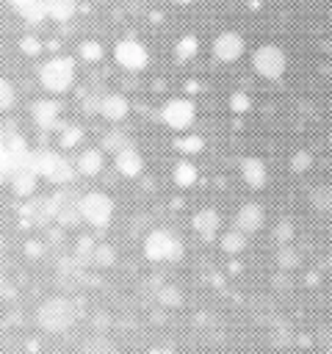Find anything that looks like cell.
Returning a JSON list of instances; mask_svg holds the SVG:
<instances>
[{"instance_id": "obj_1", "label": "cell", "mask_w": 332, "mask_h": 354, "mask_svg": "<svg viewBox=\"0 0 332 354\" xmlns=\"http://www.w3.org/2000/svg\"><path fill=\"white\" fill-rule=\"evenodd\" d=\"M83 315V301L75 299V296H50L39 304L36 310V324L44 329V332H66L72 329Z\"/></svg>"}, {"instance_id": "obj_2", "label": "cell", "mask_w": 332, "mask_h": 354, "mask_svg": "<svg viewBox=\"0 0 332 354\" xmlns=\"http://www.w3.org/2000/svg\"><path fill=\"white\" fill-rule=\"evenodd\" d=\"M33 169L39 177H44L47 183H55V185H69L75 180V166L55 149H36Z\"/></svg>"}, {"instance_id": "obj_3", "label": "cell", "mask_w": 332, "mask_h": 354, "mask_svg": "<svg viewBox=\"0 0 332 354\" xmlns=\"http://www.w3.org/2000/svg\"><path fill=\"white\" fill-rule=\"evenodd\" d=\"M39 80L53 94L66 91L72 86V80H75V61L69 55H53V58H47L42 64V69H39Z\"/></svg>"}, {"instance_id": "obj_4", "label": "cell", "mask_w": 332, "mask_h": 354, "mask_svg": "<svg viewBox=\"0 0 332 354\" xmlns=\"http://www.w3.org/2000/svg\"><path fill=\"white\" fill-rule=\"evenodd\" d=\"M80 191L75 188H61L50 196V205H53V221H58L61 227H77L83 218H80Z\"/></svg>"}, {"instance_id": "obj_5", "label": "cell", "mask_w": 332, "mask_h": 354, "mask_svg": "<svg viewBox=\"0 0 332 354\" xmlns=\"http://www.w3.org/2000/svg\"><path fill=\"white\" fill-rule=\"evenodd\" d=\"M144 254L152 260V263H160V260H180L183 257V241L174 238L169 230H152L144 241Z\"/></svg>"}, {"instance_id": "obj_6", "label": "cell", "mask_w": 332, "mask_h": 354, "mask_svg": "<svg viewBox=\"0 0 332 354\" xmlns=\"http://www.w3.org/2000/svg\"><path fill=\"white\" fill-rule=\"evenodd\" d=\"M113 216V202L102 194V191H89L80 196V218L89 221L91 227H108Z\"/></svg>"}, {"instance_id": "obj_7", "label": "cell", "mask_w": 332, "mask_h": 354, "mask_svg": "<svg viewBox=\"0 0 332 354\" xmlns=\"http://www.w3.org/2000/svg\"><path fill=\"white\" fill-rule=\"evenodd\" d=\"M50 221H53L50 196L25 199V205L19 207V224H22V227H47Z\"/></svg>"}, {"instance_id": "obj_8", "label": "cell", "mask_w": 332, "mask_h": 354, "mask_svg": "<svg viewBox=\"0 0 332 354\" xmlns=\"http://www.w3.org/2000/svg\"><path fill=\"white\" fill-rule=\"evenodd\" d=\"M255 69L266 77H279L285 72V53L277 44H263L255 53Z\"/></svg>"}, {"instance_id": "obj_9", "label": "cell", "mask_w": 332, "mask_h": 354, "mask_svg": "<svg viewBox=\"0 0 332 354\" xmlns=\"http://www.w3.org/2000/svg\"><path fill=\"white\" fill-rule=\"evenodd\" d=\"M36 180H39V174H36V169H33V152H30V158L22 160V163L8 174L6 183L11 185V191H14L17 196H30L33 188H36Z\"/></svg>"}, {"instance_id": "obj_10", "label": "cell", "mask_w": 332, "mask_h": 354, "mask_svg": "<svg viewBox=\"0 0 332 354\" xmlns=\"http://www.w3.org/2000/svg\"><path fill=\"white\" fill-rule=\"evenodd\" d=\"M55 274H58V285H61L64 290H77V288L86 282V266H80L72 254H66V257L58 260Z\"/></svg>"}, {"instance_id": "obj_11", "label": "cell", "mask_w": 332, "mask_h": 354, "mask_svg": "<svg viewBox=\"0 0 332 354\" xmlns=\"http://www.w3.org/2000/svg\"><path fill=\"white\" fill-rule=\"evenodd\" d=\"M113 55H116V61H119L124 69H144V64H147V50H144V44L136 41V39H122V41L116 44Z\"/></svg>"}, {"instance_id": "obj_12", "label": "cell", "mask_w": 332, "mask_h": 354, "mask_svg": "<svg viewBox=\"0 0 332 354\" xmlns=\"http://www.w3.org/2000/svg\"><path fill=\"white\" fill-rule=\"evenodd\" d=\"M160 116H163V122L169 124V127H174V130H183V127H188L191 122H194V105L188 102V100H169L166 105H163V111H160Z\"/></svg>"}, {"instance_id": "obj_13", "label": "cell", "mask_w": 332, "mask_h": 354, "mask_svg": "<svg viewBox=\"0 0 332 354\" xmlns=\"http://www.w3.org/2000/svg\"><path fill=\"white\" fill-rule=\"evenodd\" d=\"M213 53H216V58H221V61H235V58L243 53V39H241L238 33L227 30V33H221V36L216 39Z\"/></svg>"}, {"instance_id": "obj_14", "label": "cell", "mask_w": 332, "mask_h": 354, "mask_svg": "<svg viewBox=\"0 0 332 354\" xmlns=\"http://www.w3.org/2000/svg\"><path fill=\"white\" fill-rule=\"evenodd\" d=\"M260 224H263V207L255 205V202L243 205V207L238 210V216H235V230H238L241 235H249V232L260 230Z\"/></svg>"}, {"instance_id": "obj_15", "label": "cell", "mask_w": 332, "mask_h": 354, "mask_svg": "<svg viewBox=\"0 0 332 354\" xmlns=\"http://www.w3.org/2000/svg\"><path fill=\"white\" fill-rule=\"evenodd\" d=\"M30 113H33V122H36L42 130L58 127V102H53V100H36Z\"/></svg>"}, {"instance_id": "obj_16", "label": "cell", "mask_w": 332, "mask_h": 354, "mask_svg": "<svg viewBox=\"0 0 332 354\" xmlns=\"http://www.w3.org/2000/svg\"><path fill=\"white\" fill-rule=\"evenodd\" d=\"M194 230L205 238V241H210L216 232H219V213L213 210V207H205V210H199L196 216H194Z\"/></svg>"}, {"instance_id": "obj_17", "label": "cell", "mask_w": 332, "mask_h": 354, "mask_svg": "<svg viewBox=\"0 0 332 354\" xmlns=\"http://www.w3.org/2000/svg\"><path fill=\"white\" fill-rule=\"evenodd\" d=\"M100 169H102V152H100V149L89 147V149H83V152L77 155L75 171H80V174H86V177H94Z\"/></svg>"}, {"instance_id": "obj_18", "label": "cell", "mask_w": 332, "mask_h": 354, "mask_svg": "<svg viewBox=\"0 0 332 354\" xmlns=\"http://www.w3.org/2000/svg\"><path fill=\"white\" fill-rule=\"evenodd\" d=\"M116 169H119L122 174H127V177H136V174L144 169V160H141L138 149H136V147L122 149V152L116 155Z\"/></svg>"}, {"instance_id": "obj_19", "label": "cell", "mask_w": 332, "mask_h": 354, "mask_svg": "<svg viewBox=\"0 0 332 354\" xmlns=\"http://www.w3.org/2000/svg\"><path fill=\"white\" fill-rule=\"evenodd\" d=\"M77 354H122L119 348H116V343L111 340V337H105V335H91V337H86L83 343H80V351Z\"/></svg>"}, {"instance_id": "obj_20", "label": "cell", "mask_w": 332, "mask_h": 354, "mask_svg": "<svg viewBox=\"0 0 332 354\" xmlns=\"http://www.w3.org/2000/svg\"><path fill=\"white\" fill-rule=\"evenodd\" d=\"M127 108H130V105H127V100H124L122 94H105L102 102H100V113L108 116V119H113V122L124 119Z\"/></svg>"}, {"instance_id": "obj_21", "label": "cell", "mask_w": 332, "mask_h": 354, "mask_svg": "<svg viewBox=\"0 0 332 354\" xmlns=\"http://www.w3.org/2000/svg\"><path fill=\"white\" fill-rule=\"evenodd\" d=\"M42 6H44V14H47V17L64 22V19H69V17L75 14L77 0H42Z\"/></svg>"}, {"instance_id": "obj_22", "label": "cell", "mask_w": 332, "mask_h": 354, "mask_svg": "<svg viewBox=\"0 0 332 354\" xmlns=\"http://www.w3.org/2000/svg\"><path fill=\"white\" fill-rule=\"evenodd\" d=\"M127 147H133V144H130V138H127L124 130H111V133H105V138H102V149H108V152H113V155H119V152L127 149Z\"/></svg>"}, {"instance_id": "obj_23", "label": "cell", "mask_w": 332, "mask_h": 354, "mask_svg": "<svg viewBox=\"0 0 332 354\" xmlns=\"http://www.w3.org/2000/svg\"><path fill=\"white\" fill-rule=\"evenodd\" d=\"M243 174H246V183L255 185V188L266 183V166L257 158H246L243 160Z\"/></svg>"}, {"instance_id": "obj_24", "label": "cell", "mask_w": 332, "mask_h": 354, "mask_svg": "<svg viewBox=\"0 0 332 354\" xmlns=\"http://www.w3.org/2000/svg\"><path fill=\"white\" fill-rule=\"evenodd\" d=\"M94 238L91 235H80L77 238V243H75V252H72V257L80 263V266H91V254H94Z\"/></svg>"}, {"instance_id": "obj_25", "label": "cell", "mask_w": 332, "mask_h": 354, "mask_svg": "<svg viewBox=\"0 0 332 354\" xmlns=\"http://www.w3.org/2000/svg\"><path fill=\"white\" fill-rule=\"evenodd\" d=\"M113 260H116L113 246H108V243H97V246H94L91 266H97V268H108V266H113Z\"/></svg>"}, {"instance_id": "obj_26", "label": "cell", "mask_w": 332, "mask_h": 354, "mask_svg": "<svg viewBox=\"0 0 332 354\" xmlns=\"http://www.w3.org/2000/svg\"><path fill=\"white\" fill-rule=\"evenodd\" d=\"M310 202L318 210H332V185H315L310 191Z\"/></svg>"}, {"instance_id": "obj_27", "label": "cell", "mask_w": 332, "mask_h": 354, "mask_svg": "<svg viewBox=\"0 0 332 354\" xmlns=\"http://www.w3.org/2000/svg\"><path fill=\"white\" fill-rule=\"evenodd\" d=\"M155 299H158L163 307H180V304H183V293H180L177 288H172V285H163V288H158Z\"/></svg>"}, {"instance_id": "obj_28", "label": "cell", "mask_w": 332, "mask_h": 354, "mask_svg": "<svg viewBox=\"0 0 332 354\" xmlns=\"http://www.w3.org/2000/svg\"><path fill=\"white\" fill-rule=\"evenodd\" d=\"M194 180H196V169H194L191 163L183 160V163L174 166V183H177V185H191Z\"/></svg>"}, {"instance_id": "obj_29", "label": "cell", "mask_w": 332, "mask_h": 354, "mask_svg": "<svg viewBox=\"0 0 332 354\" xmlns=\"http://www.w3.org/2000/svg\"><path fill=\"white\" fill-rule=\"evenodd\" d=\"M221 246H224V252H241V249L246 246V235H241L238 230H232V232H224V238H221Z\"/></svg>"}, {"instance_id": "obj_30", "label": "cell", "mask_w": 332, "mask_h": 354, "mask_svg": "<svg viewBox=\"0 0 332 354\" xmlns=\"http://www.w3.org/2000/svg\"><path fill=\"white\" fill-rule=\"evenodd\" d=\"M19 14H22V19H25V22H33V25H36V22H42V19L47 17V14H44L42 0H33V3H30V6H25Z\"/></svg>"}, {"instance_id": "obj_31", "label": "cell", "mask_w": 332, "mask_h": 354, "mask_svg": "<svg viewBox=\"0 0 332 354\" xmlns=\"http://www.w3.org/2000/svg\"><path fill=\"white\" fill-rule=\"evenodd\" d=\"M80 127L77 124H61V144L64 147H75L77 141H80Z\"/></svg>"}, {"instance_id": "obj_32", "label": "cell", "mask_w": 332, "mask_h": 354, "mask_svg": "<svg viewBox=\"0 0 332 354\" xmlns=\"http://www.w3.org/2000/svg\"><path fill=\"white\" fill-rule=\"evenodd\" d=\"M11 105H14V86H11L8 80L0 77V113L8 111Z\"/></svg>"}, {"instance_id": "obj_33", "label": "cell", "mask_w": 332, "mask_h": 354, "mask_svg": "<svg viewBox=\"0 0 332 354\" xmlns=\"http://www.w3.org/2000/svg\"><path fill=\"white\" fill-rule=\"evenodd\" d=\"M80 53H83V58H86V61H100L102 47H100L97 41H83V44H80Z\"/></svg>"}, {"instance_id": "obj_34", "label": "cell", "mask_w": 332, "mask_h": 354, "mask_svg": "<svg viewBox=\"0 0 332 354\" xmlns=\"http://www.w3.org/2000/svg\"><path fill=\"white\" fill-rule=\"evenodd\" d=\"M196 53V39L194 36H185L180 44H177V55L180 58H188V55H194Z\"/></svg>"}, {"instance_id": "obj_35", "label": "cell", "mask_w": 332, "mask_h": 354, "mask_svg": "<svg viewBox=\"0 0 332 354\" xmlns=\"http://www.w3.org/2000/svg\"><path fill=\"white\" fill-rule=\"evenodd\" d=\"M279 266H282V268H290V266H296V252H293L290 246L279 249Z\"/></svg>"}, {"instance_id": "obj_36", "label": "cell", "mask_w": 332, "mask_h": 354, "mask_svg": "<svg viewBox=\"0 0 332 354\" xmlns=\"http://www.w3.org/2000/svg\"><path fill=\"white\" fill-rule=\"evenodd\" d=\"M19 47H22V53H28V55H36V53L42 50V44H39L33 36H25V39L19 41Z\"/></svg>"}, {"instance_id": "obj_37", "label": "cell", "mask_w": 332, "mask_h": 354, "mask_svg": "<svg viewBox=\"0 0 332 354\" xmlns=\"http://www.w3.org/2000/svg\"><path fill=\"white\" fill-rule=\"evenodd\" d=\"M290 232H293V227H290L288 221H282V224L277 227V238H279L282 243H288V241H290Z\"/></svg>"}, {"instance_id": "obj_38", "label": "cell", "mask_w": 332, "mask_h": 354, "mask_svg": "<svg viewBox=\"0 0 332 354\" xmlns=\"http://www.w3.org/2000/svg\"><path fill=\"white\" fill-rule=\"evenodd\" d=\"M177 147H180V149H199L202 141H199L196 136H191V138H185V141H177Z\"/></svg>"}, {"instance_id": "obj_39", "label": "cell", "mask_w": 332, "mask_h": 354, "mask_svg": "<svg viewBox=\"0 0 332 354\" xmlns=\"http://www.w3.org/2000/svg\"><path fill=\"white\" fill-rule=\"evenodd\" d=\"M304 166H310V155H307V152H296V158H293V169H304Z\"/></svg>"}, {"instance_id": "obj_40", "label": "cell", "mask_w": 332, "mask_h": 354, "mask_svg": "<svg viewBox=\"0 0 332 354\" xmlns=\"http://www.w3.org/2000/svg\"><path fill=\"white\" fill-rule=\"evenodd\" d=\"M25 252H28L30 257H39V254H42V243H39V241H28V243H25Z\"/></svg>"}, {"instance_id": "obj_41", "label": "cell", "mask_w": 332, "mask_h": 354, "mask_svg": "<svg viewBox=\"0 0 332 354\" xmlns=\"http://www.w3.org/2000/svg\"><path fill=\"white\" fill-rule=\"evenodd\" d=\"M246 105H249V100H246L243 94H235V97H232V108H235V111H243Z\"/></svg>"}, {"instance_id": "obj_42", "label": "cell", "mask_w": 332, "mask_h": 354, "mask_svg": "<svg viewBox=\"0 0 332 354\" xmlns=\"http://www.w3.org/2000/svg\"><path fill=\"white\" fill-rule=\"evenodd\" d=\"M14 290H11V285H8V279L6 277H0V296H11Z\"/></svg>"}, {"instance_id": "obj_43", "label": "cell", "mask_w": 332, "mask_h": 354, "mask_svg": "<svg viewBox=\"0 0 332 354\" xmlns=\"http://www.w3.org/2000/svg\"><path fill=\"white\" fill-rule=\"evenodd\" d=\"M8 3H11V6L17 8V11H22V8H25V6H30L33 0H8Z\"/></svg>"}, {"instance_id": "obj_44", "label": "cell", "mask_w": 332, "mask_h": 354, "mask_svg": "<svg viewBox=\"0 0 332 354\" xmlns=\"http://www.w3.org/2000/svg\"><path fill=\"white\" fill-rule=\"evenodd\" d=\"M180 3H188V0H180Z\"/></svg>"}]
</instances>
